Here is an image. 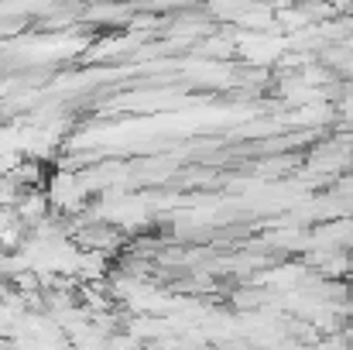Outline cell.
Instances as JSON below:
<instances>
[{
  "mask_svg": "<svg viewBox=\"0 0 353 350\" xmlns=\"http://www.w3.org/2000/svg\"><path fill=\"white\" fill-rule=\"evenodd\" d=\"M264 302V292L257 289V285H250V289H240L234 295V306L236 309H257Z\"/></svg>",
  "mask_w": 353,
  "mask_h": 350,
  "instance_id": "3",
  "label": "cell"
},
{
  "mask_svg": "<svg viewBox=\"0 0 353 350\" xmlns=\"http://www.w3.org/2000/svg\"><path fill=\"white\" fill-rule=\"evenodd\" d=\"M83 200H86V186L79 179H69L65 172L52 179V186H48V203L52 206H59L62 213H76L83 206Z\"/></svg>",
  "mask_w": 353,
  "mask_h": 350,
  "instance_id": "1",
  "label": "cell"
},
{
  "mask_svg": "<svg viewBox=\"0 0 353 350\" xmlns=\"http://www.w3.org/2000/svg\"><path fill=\"white\" fill-rule=\"evenodd\" d=\"M48 210H52V203H48V193H45L41 186H38V189H24L21 200H17V206H14L17 220H21L24 227H31V231L48 220Z\"/></svg>",
  "mask_w": 353,
  "mask_h": 350,
  "instance_id": "2",
  "label": "cell"
}]
</instances>
